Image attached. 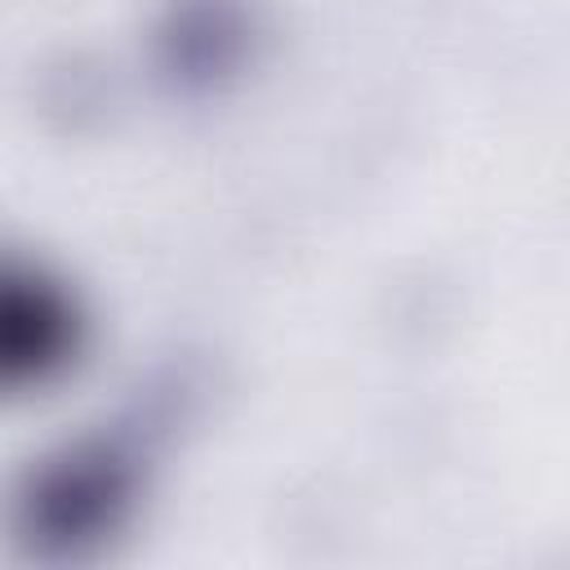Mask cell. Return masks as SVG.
<instances>
[{"instance_id": "cell-1", "label": "cell", "mask_w": 570, "mask_h": 570, "mask_svg": "<svg viewBox=\"0 0 570 570\" xmlns=\"http://www.w3.org/2000/svg\"><path fill=\"white\" fill-rule=\"evenodd\" d=\"M71 338L67 307L36 276L0 272V383L40 374Z\"/></svg>"}]
</instances>
